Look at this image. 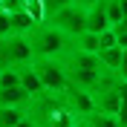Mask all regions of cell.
Returning a JSON list of instances; mask_svg holds the SVG:
<instances>
[{"label": "cell", "instance_id": "6da1fadb", "mask_svg": "<svg viewBox=\"0 0 127 127\" xmlns=\"http://www.w3.org/2000/svg\"><path fill=\"white\" fill-rule=\"evenodd\" d=\"M64 69H66V78H69L72 87H81V90H98L101 81L110 75V69H104L98 55H90V52H81V49H72L61 58Z\"/></svg>", "mask_w": 127, "mask_h": 127}, {"label": "cell", "instance_id": "7a4b0ae2", "mask_svg": "<svg viewBox=\"0 0 127 127\" xmlns=\"http://www.w3.org/2000/svg\"><path fill=\"white\" fill-rule=\"evenodd\" d=\"M26 116L35 121V127H75L78 119L64 104L61 93H46L40 98H32L26 107Z\"/></svg>", "mask_w": 127, "mask_h": 127}, {"label": "cell", "instance_id": "3957f363", "mask_svg": "<svg viewBox=\"0 0 127 127\" xmlns=\"http://www.w3.org/2000/svg\"><path fill=\"white\" fill-rule=\"evenodd\" d=\"M29 43H32V52H35V61L38 58H64L72 46V40L66 35H61L55 26H49L46 20L29 32Z\"/></svg>", "mask_w": 127, "mask_h": 127}, {"label": "cell", "instance_id": "277c9868", "mask_svg": "<svg viewBox=\"0 0 127 127\" xmlns=\"http://www.w3.org/2000/svg\"><path fill=\"white\" fill-rule=\"evenodd\" d=\"M35 61L29 35H9L0 40V69H20Z\"/></svg>", "mask_w": 127, "mask_h": 127}, {"label": "cell", "instance_id": "5b68a950", "mask_svg": "<svg viewBox=\"0 0 127 127\" xmlns=\"http://www.w3.org/2000/svg\"><path fill=\"white\" fill-rule=\"evenodd\" d=\"M46 23L49 26H55L61 35H66L69 40H75L81 35V32L87 29V9H81V6H66V9H58L55 15H49L46 17Z\"/></svg>", "mask_w": 127, "mask_h": 127}, {"label": "cell", "instance_id": "8992f818", "mask_svg": "<svg viewBox=\"0 0 127 127\" xmlns=\"http://www.w3.org/2000/svg\"><path fill=\"white\" fill-rule=\"evenodd\" d=\"M29 93L20 87L17 69H0V107H29Z\"/></svg>", "mask_w": 127, "mask_h": 127}, {"label": "cell", "instance_id": "52a82bcc", "mask_svg": "<svg viewBox=\"0 0 127 127\" xmlns=\"http://www.w3.org/2000/svg\"><path fill=\"white\" fill-rule=\"evenodd\" d=\"M35 69H38L46 93H64V90L69 87V78H66V69H64L61 58H38L35 61Z\"/></svg>", "mask_w": 127, "mask_h": 127}, {"label": "cell", "instance_id": "ba28073f", "mask_svg": "<svg viewBox=\"0 0 127 127\" xmlns=\"http://www.w3.org/2000/svg\"><path fill=\"white\" fill-rule=\"evenodd\" d=\"M61 98H64V104L69 107V113L78 121H84L87 116L95 113V93L93 90H81V87H72L69 84V87L61 93Z\"/></svg>", "mask_w": 127, "mask_h": 127}, {"label": "cell", "instance_id": "9c48e42d", "mask_svg": "<svg viewBox=\"0 0 127 127\" xmlns=\"http://www.w3.org/2000/svg\"><path fill=\"white\" fill-rule=\"evenodd\" d=\"M17 78H20V87L29 93V98H40V95H46V87H43V81H40L38 69H35V61L26 64L17 69Z\"/></svg>", "mask_w": 127, "mask_h": 127}, {"label": "cell", "instance_id": "30bf717a", "mask_svg": "<svg viewBox=\"0 0 127 127\" xmlns=\"http://www.w3.org/2000/svg\"><path fill=\"white\" fill-rule=\"evenodd\" d=\"M113 29L107 23V15H104V0L101 3H95L93 9H87V32H95V35H101V32Z\"/></svg>", "mask_w": 127, "mask_h": 127}, {"label": "cell", "instance_id": "8fae6325", "mask_svg": "<svg viewBox=\"0 0 127 127\" xmlns=\"http://www.w3.org/2000/svg\"><path fill=\"white\" fill-rule=\"evenodd\" d=\"M72 49H81V52H90V55H98V35H95V32H81L78 38L72 40Z\"/></svg>", "mask_w": 127, "mask_h": 127}, {"label": "cell", "instance_id": "7c38bea8", "mask_svg": "<svg viewBox=\"0 0 127 127\" xmlns=\"http://www.w3.org/2000/svg\"><path fill=\"white\" fill-rule=\"evenodd\" d=\"M35 26L38 23H35L26 12H15V15H12V35H29Z\"/></svg>", "mask_w": 127, "mask_h": 127}, {"label": "cell", "instance_id": "4fadbf2b", "mask_svg": "<svg viewBox=\"0 0 127 127\" xmlns=\"http://www.w3.org/2000/svg\"><path fill=\"white\" fill-rule=\"evenodd\" d=\"M84 124H87V127H121V121L116 119V116H110V113L95 110L93 116H87V119H84Z\"/></svg>", "mask_w": 127, "mask_h": 127}, {"label": "cell", "instance_id": "5bb4252c", "mask_svg": "<svg viewBox=\"0 0 127 127\" xmlns=\"http://www.w3.org/2000/svg\"><path fill=\"white\" fill-rule=\"evenodd\" d=\"M20 119H26V107H0V127H15Z\"/></svg>", "mask_w": 127, "mask_h": 127}, {"label": "cell", "instance_id": "9a60e30c", "mask_svg": "<svg viewBox=\"0 0 127 127\" xmlns=\"http://www.w3.org/2000/svg\"><path fill=\"white\" fill-rule=\"evenodd\" d=\"M98 61H101V66H104V69H110L113 75H116V66H119V61H121V46L101 49V52H98Z\"/></svg>", "mask_w": 127, "mask_h": 127}, {"label": "cell", "instance_id": "2e32d148", "mask_svg": "<svg viewBox=\"0 0 127 127\" xmlns=\"http://www.w3.org/2000/svg\"><path fill=\"white\" fill-rule=\"evenodd\" d=\"M104 15H107V23L116 29V26L124 20V9H121V0H104Z\"/></svg>", "mask_w": 127, "mask_h": 127}, {"label": "cell", "instance_id": "e0dca14e", "mask_svg": "<svg viewBox=\"0 0 127 127\" xmlns=\"http://www.w3.org/2000/svg\"><path fill=\"white\" fill-rule=\"evenodd\" d=\"M23 12L35 20V23H43L46 20V9H43V0H23Z\"/></svg>", "mask_w": 127, "mask_h": 127}, {"label": "cell", "instance_id": "ac0fdd59", "mask_svg": "<svg viewBox=\"0 0 127 127\" xmlns=\"http://www.w3.org/2000/svg\"><path fill=\"white\" fill-rule=\"evenodd\" d=\"M98 46L101 49H110V46H116V29H107V32H101L98 35ZM98 49V52H101Z\"/></svg>", "mask_w": 127, "mask_h": 127}, {"label": "cell", "instance_id": "d6986e66", "mask_svg": "<svg viewBox=\"0 0 127 127\" xmlns=\"http://www.w3.org/2000/svg\"><path fill=\"white\" fill-rule=\"evenodd\" d=\"M66 6H72V0H43V9H46V17H49V15H55L58 9H66Z\"/></svg>", "mask_w": 127, "mask_h": 127}, {"label": "cell", "instance_id": "ffe728a7", "mask_svg": "<svg viewBox=\"0 0 127 127\" xmlns=\"http://www.w3.org/2000/svg\"><path fill=\"white\" fill-rule=\"evenodd\" d=\"M12 35V15L9 12H0V40Z\"/></svg>", "mask_w": 127, "mask_h": 127}, {"label": "cell", "instance_id": "44dd1931", "mask_svg": "<svg viewBox=\"0 0 127 127\" xmlns=\"http://www.w3.org/2000/svg\"><path fill=\"white\" fill-rule=\"evenodd\" d=\"M116 78L127 81V49H121V61H119V66H116Z\"/></svg>", "mask_w": 127, "mask_h": 127}, {"label": "cell", "instance_id": "7402d4cb", "mask_svg": "<svg viewBox=\"0 0 127 127\" xmlns=\"http://www.w3.org/2000/svg\"><path fill=\"white\" fill-rule=\"evenodd\" d=\"M116 46L127 49V29H116Z\"/></svg>", "mask_w": 127, "mask_h": 127}, {"label": "cell", "instance_id": "603a6c76", "mask_svg": "<svg viewBox=\"0 0 127 127\" xmlns=\"http://www.w3.org/2000/svg\"><path fill=\"white\" fill-rule=\"evenodd\" d=\"M75 6H81V9H93L95 3H101V0H72Z\"/></svg>", "mask_w": 127, "mask_h": 127}, {"label": "cell", "instance_id": "cb8c5ba5", "mask_svg": "<svg viewBox=\"0 0 127 127\" xmlns=\"http://www.w3.org/2000/svg\"><path fill=\"white\" fill-rule=\"evenodd\" d=\"M15 127H35V121H32V119H29V116H26V119H20V121H17V124H15Z\"/></svg>", "mask_w": 127, "mask_h": 127}, {"label": "cell", "instance_id": "d4e9b609", "mask_svg": "<svg viewBox=\"0 0 127 127\" xmlns=\"http://www.w3.org/2000/svg\"><path fill=\"white\" fill-rule=\"evenodd\" d=\"M116 29H127V15H124V20H121V23L116 26Z\"/></svg>", "mask_w": 127, "mask_h": 127}, {"label": "cell", "instance_id": "484cf974", "mask_svg": "<svg viewBox=\"0 0 127 127\" xmlns=\"http://www.w3.org/2000/svg\"><path fill=\"white\" fill-rule=\"evenodd\" d=\"M75 127H87V124H84V121H78V124H75Z\"/></svg>", "mask_w": 127, "mask_h": 127}, {"label": "cell", "instance_id": "4316f807", "mask_svg": "<svg viewBox=\"0 0 127 127\" xmlns=\"http://www.w3.org/2000/svg\"><path fill=\"white\" fill-rule=\"evenodd\" d=\"M124 127H127V124H124Z\"/></svg>", "mask_w": 127, "mask_h": 127}]
</instances>
